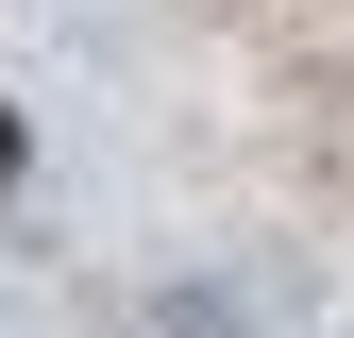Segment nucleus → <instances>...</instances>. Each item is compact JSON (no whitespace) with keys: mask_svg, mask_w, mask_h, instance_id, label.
<instances>
[{"mask_svg":"<svg viewBox=\"0 0 354 338\" xmlns=\"http://www.w3.org/2000/svg\"><path fill=\"white\" fill-rule=\"evenodd\" d=\"M17 169H34V136H17V102H0V186H17Z\"/></svg>","mask_w":354,"mask_h":338,"instance_id":"1","label":"nucleus"}]
</instances>
